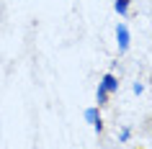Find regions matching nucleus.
Listing matches in <instances>:
<instances>
[{"label":"nucleus","instance_id":"423d86ee","mask_svg":"<svg viewBox=\"0 0 152 149\" xmlns=\"http://www.w3.org/2000/svg\"><path fill=\"white\" fill-rule=\"evenodd\" d=\"M150 87H152V75H150Z\"/></svg>","mask_w":152,"mask_h":149},{"label":"nucleus","instance_id":"7ed1b4c3","mask_svg":"<svg viewBox=\"0 0 152 149\" xmlns=\"http://www.w3.org/2000/svg\"><path fill=\"white\" fill-rule=\"evenodd\" d=\"M129 3H132V0H116V3H113V10L124 16V13H126V10H129Z\"/></svg>","mask_w":152,"mask_h":149},{"label":"nucleus","instance_id":"39448f33","mask_svg":"<svg viewBox=\"0 0 152 149\" xmlns=\"http://www.w3.org/2000/svg\"><path fill=\"white\" fill-rule=\"evenodd\" d=\"M106 103H108V93L103 87H98V105H106Z\"/></svg>","mask_w":152,"mask_h":149},{"label":"nucleus","instance_id":"f257e3e1","mask_svg":"<svg viewBox=\"0 0 152 149\" xmlns=\"http://www.w3.org/2000/svg\"><path fill=\"white\" fill-rule=\"evenodd\" d=\"M116 41H119V54H124L129 49V28L124 23L116 26Z\"/></svg>","mask_w":152,"mask_h":149},{"label":"nucleus","instance_id":"0eeeda50","mask_svg":"<svg viewBox=\"0 0 152 149\" xmlns=\"http://www.w3.org/2000/svg\"><path fill=\"white\" fill-rule=\"evenodd\" d=\"M137 149H144V147H137Z\"/></svg>","mask_w":152,"mask_h":149},{"label":"nucleus","instance_id":"20e7f679","mask_svg":"<svg viewBox=\"0 0 152 149\" xmlns=\"http://www.w3.org/2000/svg\"><path fill=\"white\" fill-rule=\"evenodd\" d=\"M85 118H88L90 124H96V121H101V116H98V108H90V110H85Z\"/></svg>","mask_w":152,"mask_h":149},{"label":"nucleus","instance_id":"f03ea898","mask_svg":"<svg viewBox=\"0 0 152 149\" xmlns=\"http://www.w3.org/2000/svg\"><path fill=\"white\" fill-rule=\"evenodd\" d=\"M101 87H103L106 93H116V90H119V82H116V77L108 72V75H103V82H101Z\"/></svg>","mask_w":152,"mask_h":149}]
</instances>
